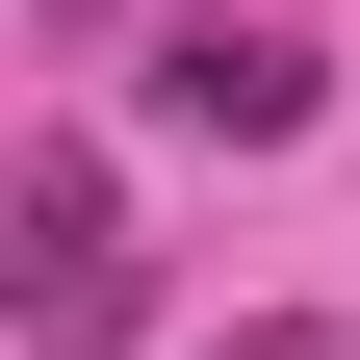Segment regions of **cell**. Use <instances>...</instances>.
I'll return each mask as SVG.
<instances>
[{"mask_svg": "<svg viewBox=\"0 0 360 360\" xmlns=\"http://www.w3.org/2000/svg\"><path fill=\"white\" fill-rule=\"evenodd\" d=\"M232 360H335V335H232Z\"/></svg>", "mask_w": 360, "mask_h": 360, "instance_id": "3957f363", "label": "cell"}, {"mask_svg": "<svg viewBox=\"0 0 360 360\" xmlns=\"http://www.w3.org/2000/svg\"><path fill=\"white\" fill-rule=\"evenodd\" d=\"M129 103H155L180 155H283V129L335 103V52H309V26H232V0H206V26H155V77H129Z\"/></svg>", "mask_w": 360, "mask_h": 360, "instance_id": "7a4b0ae2", "label": "cell"}, {"mask_svg": "<svg viewBox=\"0 0 360 360\" xmlns=\"http://www.w3.org/2000/svg\"><path fill=\"white\" fill-rule=\"evenodd\" d=\"M129 309H155V257H129L103 155H26V180H0V335H26V360H103Z\"/></svg>", "mask_w": 360, "mask_h": 360, "instance_id": "6da1fadb", "label": "cell"}]
</instances>
